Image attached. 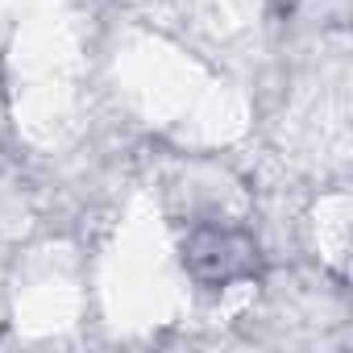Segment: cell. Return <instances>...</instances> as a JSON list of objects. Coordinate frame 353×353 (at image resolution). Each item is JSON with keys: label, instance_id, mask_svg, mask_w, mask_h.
<instances>
[{"label": "cell", "instance_id": "1", "mask_svg": "<svg viewBox=\"0 0 353 353\" xmlns=\"http://www.w3.org/2000/svg\"><path fill=\"white\" fill-rule=\"evenodd\" d=\"M250 245L241 241V237H229V233H200L196 241H192V250H188V258H192V266L204 274V279H237V274H245L250 270Z\"/></svg>", "mask_w": 353, "mask_h": 353}]
</instances>
